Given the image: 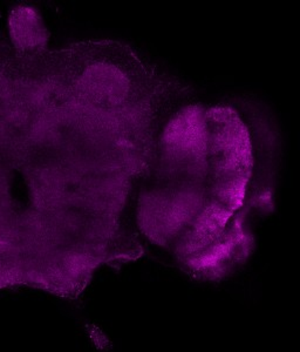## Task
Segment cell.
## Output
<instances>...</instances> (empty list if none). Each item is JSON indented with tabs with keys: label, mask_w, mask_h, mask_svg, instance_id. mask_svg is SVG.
<instances>
[{
	"label": "cell",
	"mask_w": 300,
	"mask_h": 352,
	"mask_svg": "<svg viewBox=\"0 0 300 352\" xmlns=\"http://www.w3.org/2000/svg\"><path fill=\"white\" fill-rule=\"evenodd\" d=\"M139 166L135 113L79 43L21 54L0 36V289L84 292Z\"/></svg>",
	"instance_id": "1"
},
{
	"label": "cell",
	"mask_w": 300,
	"mask_h": 352,
	"mask_svg": "<svg viewBox=\"0 0 300 352\" xmlns=\"http://www.w3.org/2000/svg\"><path fill=\"white\" fill-rule=\"evenodd\" d=\"M207 199L187 229L195 248L244 261L253 237L248 217L273 206L278 138L262 109L248 104L209 107Z\"/></svg>",
	"instance_id": "2"
},
{
	"label": "cell",
	"mask_w": 300,
	"mask_h": 352,
	"mask_svg": "<svg viewBox=\"0 0 300 352\" xmlns=\"http://www.w3.org/2000/svg\"><path fill=\"white\" fill-rule=\"evenodd\" d=\"M8 36L11 47L21 54L48 51L49 33L38 8L18 5L8 13Z\"/></svg>",
	"instance_id": "3"
}]
</instances>
